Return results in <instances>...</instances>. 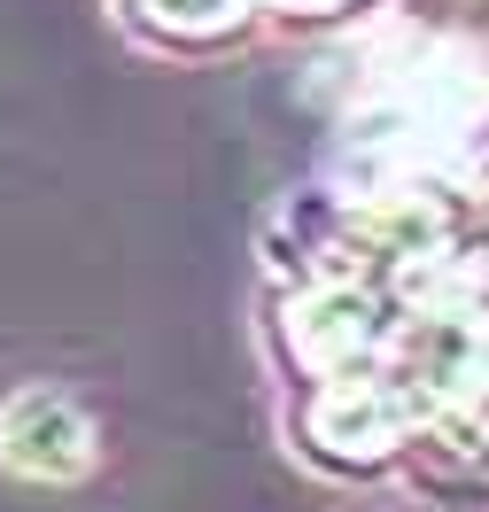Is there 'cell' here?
<instances>
[{"instance_id": "1", "label": "cell", "mask_w": 489, "mask_h": 512, "mask_svg": "<svg viewBox=\"0 0 489 512\" xmlns=\"http://www.w3.org/2000/svg\"><path fill=\"white\" fill-rule=\"evenodd\" d=\"M427 427V396L412 381H389V373H350V381H319L311 412H303V435L326 466H381L396 450H412Z\"/></svg>"}, {"instance_id": "2", "label": "cell", "mask_w": 489, "mask_h": 512, "mask_svg": "<svg viewBox=\"0 0 489 512\" xmlns=\"http://www.w3.org/2000/svg\"><path fill=\"white\" fill-rule=\"evenodd\" d=\"M389 342H396L389 311H381L358 280H326V288H303V303H288V350L311 381L373 373Z\"/></svg>"}, {"instance_id": "3", "label": "cell", "mask_w": 489, "mask_h": 512, "mask_svg": "<svg viewBox=\"0 0 489 512\" xmlns=\"http://www.w3.org/2000/svg\"><path fill=\"white\" fill-rule=\"evenodd\" d=\"M0 466L24 481H78L94 466V419L63 388H16L0 404Z\"/></svg>"}, {"instance_id": "4", "label": "cell", "mask_w": 489, "mask_h": 512, "mask_svg": "<svg viewBox=\"0 0 489 512\" xmlns=\"http://www.w3.org/2000/svg\"><path fill=\"white\" fill-rule=\"evenodd\" d=\"M257 8L264 0H132V16L171 47H226V39L249 32Z\"/></svg>"}, {"instance_id": "5", "label": "cell", "mask_w": 489, "mask_h": 512, "mask_svg": "<svg viewBox=\"0 0 489 512\" xmlns=\"http://www.w3.org/2000/svg\"><path fill=\"white\" fill-rule=\"evenodd\" d=\"M264 8H288V16H334V8H358V0H264Z\"/></svg>"}, {"instance_id": "6", "label": "cell", "mask_w": 489, "mask_h": 512, "mask_svg": "<svg viewBox=\"0 0 489 512\" xmlns=\"http://www.w3.org/2000/svg\"><path fill=\"white\" fill-rule=\"evenodd\" d=\"M482 249H489V218H482Z\"/></svg>"}]
</instances>
